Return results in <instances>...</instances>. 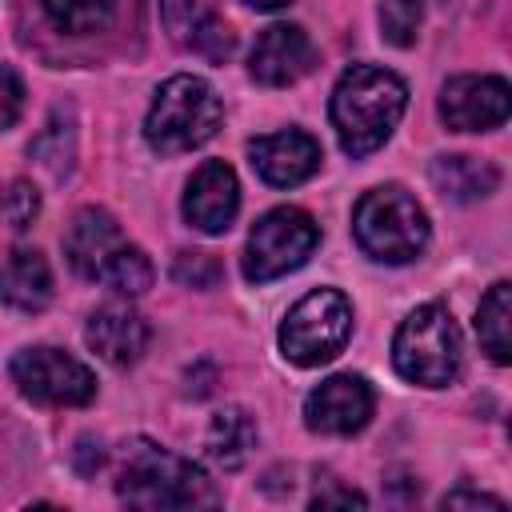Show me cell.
I'll use <instances>...</instances> for the list:
<instances>
[{"instance_id": "cell-19", "label": "cell", "mask_w": 512, "mask_h": 512, "mask_svg": "<svg viewBox=\"0 0 512 512\" xmlns=\"http://www.w3.org/2000/svg\"><path fill=\"white\" fill-rule=\"evenodd\" d=\"M512 284L508 280H496L480 308H476V336H480V348L488 352L492 364H508L512 360Z\"/></svg>"}, {"instance_id": "cell-24", "label": "cell", "mask_w": 512, "mask_h": 512, "mask_svg": "<svg viewBox=\"0 0 512 512\" xmlns=\"http://www.w3.org/2000/svg\"><path fill=\"white\" fill-rule=\"evenodd\" d=\"M160 16H164V28L172 32V40H176V44H188V36H192L204 20H212V16H220V12H216L212 0H160Z\"/></svg>"}, {"instance_id": "cell-20", "label": "cell", "mask_w": 512, "mask_h": 512, "mask_svg": "<svg viewBox=\"0 0 512 512\" xmlns=\"http://www.w3.org/2000/svg\"><path fill=\"white\" fill-rule=\"evenodd\" d=\"M72 152H76L72 120H68V112H64V108H56V112H52V120L44 124V132L28 144V156L60 180V176H68V168H72Z\"/></svg>"}, {"instance_id": "cell-28", "label": "cell", "mask_w": 512, "mask_h": 512, "mask_svg": "<svg viewBox=\"0 0 512 512\" xmlns=\"http://www.w3.org/2000/svg\"><path fill=\"white\" fill-rule=\"evenodd\" d=\"M460 504H468V508H476V504L504 508V500H500V496H484V492H472V488H456V492H448V496L440 500V508H460Z\"/></svg>"}, {"instance_id": "cell-26", "label": "cell", "mask_w": 512, "mask_h": 512, "mask_svg": "<svg viewBox=\"0 0 512 512\" xmlns=\"http://www.w3.org/2000/svg\"><path fill=\"white\" fill-rule=\"evenodd\" d=\"M24 116V80L12 64H0V132Z\"/></svg>"}, {"instance_id": "cell-17", "label": "cell", "mask_w": 512, "mask_h": 512, "mask_svg": "<svg viewBox=\"0 0 512 512\" xmlns=\"http://www.w3.org/2000/svg\"><path fill=\"white\" fill-rule=\"evenodd\" d=\"M428 176H432V188L444 200H456V204L484 200L500 184V168L488 164V160H476V156H436Z\"/></svg>"}, {"instance_id": "cell-10", "label": "cell", "mask_w": 512, "mask_h": 512, "mask_svg": "<svg viewBox=\"0 0 512 512\" xmlns=\"http://www.w3.org/2000/svg\"><path fill=\"white\" fill-rule=\"evenodd\" d=\"M376 412V392L360 372H336L304 396V424L320 436H356Z\"/></svg>"}, {"instance_id": "cell-14", "label": "cell", "mask_w": 512, "mask_h": 512, "mask_svg": "<svg viewBox=\"0 0 512 512\" xmlns=\"http://www.w3.org/2000/svg\"><path fill=\"white\" fill-rule=\"evenodd\" d=\"M248 160L264 184L292 188V184H304L308 176H316L324 152H320V140L312 132L284 128V132H268V136L248 140Z\"/></svg>"}, {"instance_id": "cell-11", "label": "cell", "mask_w": 512, "mask_h": 512, "mask_svg": "<svg viewBox=\"0 0 512 512\" xmlns=\"http://www.w3.org/2000/svg\"><path fill=\"white\" fill-rule=\"evenodd\" d=\"M440 120L452 132H492L512 112V92L504 76H452L440 88Z\"/></svg>"}, {"instance_id": "cell-15", "label": "cell", "mask_w": 512, "mask_h": 512, "mask_svg": "<svg viewBox=\"0 0 512 512\" xmlns=\"http://www.w3.org/2000/svg\"><path fill=\"white\" fill-rule=\"evenodd\" d=\"M84 340H88V348H92L104 364H112V368H132V364L148 352L152 328H148V320H144L132 304L112 300V304H100V308L88 316Z\"/></svg>"}, {"instance_id": "cell-18", "label": "cell", "mask_w": 512, "mask_h": 512, "mask_svg": "<svg viewBox=\"0 0 512 512\" xmlns=\"http://www.w3.org/2000/svg\"><path fill=\"white\" fill-rule=\"evenodd\" d=\"M256 436H260V432H256L252 412L240 408V404H228V408H220V412L212 416V424H208V436H204L208 460H212L216 468H224V472H236V468L252 456Z\"/></svg>"}, {"instance_id": "cell-25", "label": "cell", "mask_w": 512, "mask_h": 512, "mask_svg": "<svg viewBox=\"0 0 512 512\" xmlns=\"http://www.w3.org/2000/svg\"><path fill=\"white\" fill-rule=\"evenodd\" d=\"M220 276H224V268H220V260H216L212 252L184 248V252H176V260H172V280L184 284V288H200V292H204V288H216Z\"/></svg>"}, {"instance_id": "cell-16", "label": "cell", "mask_w": 512, "mask_h": 512, "mask_svg": "<svg viewBox=\"0 0 512 512\" xmlns=\"http://www.w3.org/2000/svg\"><path fill=\"white\" fill-rule=\"evenodd\" d=\"M0 300L12 312H44L52 304V268L40 248H12L0 264Z\"/></svg>"}, {"instance_id": "cell-7", "label": "cell", "mask_w": 512, "mask_h": 512, "mask_svg": "<svg viewBox=\"0 0 512 512\" xmlns=\"http://www.w3.org/2000/svg\"><path fill=\"white\" fill-rule=\"evenodd\" d=\"M352 300L340 288H312L280 320V356L296 368H320L352 340Z\"/></svg>"}, {"instance_id": "cell-8", "label": "cell", "mask_w": 512, "mask_h": 512, "mask_svg": "<svg viewBox=\"0 0 512 512\" xmlns=\"http://www.w3.org/2000/svg\"><path fill=\"white\" fill-rule=\"evenodd\" d=\"M316 244H320V224L304 208H296V204L268 208L248 232L240 272L248 284L280 280V276L304 268L308 256L316 252Z\"/></svg>"}, {"instance_id": "cell-5", "label": "cell", "mask_w": 512, "mask_h": 512, "mask_svg": "<svg viewBox=\"0 0 512 512\" xmlns=\"http://www.w3.org/2000/svg\"><path fill=\"white\" fill-rule=\"evenodd\" d=\"M428 212L404 184L368 188L352 208V236L380 264H412L428 244Z\"/></svg>"}, {"instance_id": "cell-12", "label": "cell", "mask_w": 512, "mask_h": 512, "mask_svg": "<svg viewBox=\"0 0 512 512\" xmlns=\"http://www.w3.org/2000/svg\"><path fill=\"white\" fill-rule=\"evenodd\" d=\"M316 68V44L300 24H268L248 56V72L264 88H288Z\"/></svg>"}, {"instance_id": "cell-2", "label": "cell", "mask_w": 512, "mask_h": 512, "mask_svg": "<svg viewBox=\"0 0 512 512\" xmlns=\"http://www.w3.org/2000/svg\"><path fill=\"white\" fill-rule=\"evenodd\" d=\"M116 496L128 508L160 512V508H212L220 504L208 472L148 436H132L116 456Z\"/></svg>"}, {"instance_id": "cell-3", "label": "cell", "mask_w": 512, "mask_h": 512, "mask_svg": "<svg viewBox=\"0 0 512 512\" xmlns=\"http://www.w3.org/2000/svg\"><path fill=\"white\" fill-rule=\"evenodd\" d=\"M64 256L76 276L104 284L120 296H140L156 280L148 252L120 232V224L108 208H96V204H88L72 216V224L64 232Z\"/></svg>"}, {"instance_id": "cell-13", "label": "cell", "mask_w": 512, "mask_h": 512, "mask_svg": "<svg viewBox=\"0 0 512 512\" xmlns=\"http://www.w3.org/2000/svg\"><path fill=\"white\" fill-rule=\"evenodd\" d=\"M184 220L204 232V236H224L240 212V180L224 160H204L188 188H184V204H180Z\"/></svg>"}, {"instance_id": "cell-6", "label": "cell", "mask_w": 512, "mask_h": 512, "mask_svg": "<svg viewBox=\"0 0 512 512\" xmlns=\"http://www.w3.org/2000/svg\"><path fill=\"white\" fill-rule=\"evenodd\" d=\"M392 368L420 388H448L464 368V336L444 304L412 308L392 336Z\"/></svg>"}, {"instance_id": "cell-21", "label": "cell", "mask_w": 512, "mask_h": 512, "mask_svg": "<svg viewBox=\"0 0 512 512\" xmlns=\"http://www.w3.org/2000/svg\"><path fill=\"white\" fill-rule=\"evenodd\" d=\"M48 20L68 32V36H88V32H100L112 16V0H40Z\"/></svg>"}, {"instance_id": "cell-22", "label": "cell", "mask_w": 512, "mask_h": 512, "mask_svg": "<svg viewBox=\"0 0 512 512\" xmlns=\"http://www.w3.org/2000/svg\"><path fill=\"white\" fill-rule=\"evenodd\" d=\"M376 20H380V36L392 48H412L424 24V0H384Z\"/></svg>"}, {"instance_id": "cell-4", "label": "cell", "mask_w": 512, "mask_h": 512, "mask_svg": "<svg viewBox=\"0 0 512 512\" xmlns=\"http://www.w3.org/2000/svg\"><path fill=\"white\" fill-rule=\"evenodd\" d=\"M220 124H224V104L216 88L204 76L176 72L152 96V108L144 116V140L156 156H180L208 144L220 132Z\"/></svg>"}, {"instance_id": "cell-29", "label": "cell", "mask_w": 512, "mask_h": 512, "mask_svg": "<svg viewBox=\"0 0 512 512\" xmlns=\"http://www.w3.org/2000/svg\"><path fill=\"white\" fill-rule=\"evenodd\" d=\"M248 8H256V12H280V8H288L292 0H244Z\"/></svg>"}, {"instance_id": "cell-1", "label": "cell", "mask_w": 512, "mask_h": 512, "mask_svg": "<svg viewBox=\"0 0 512 512\" xmlns=\"http://www.w3.org/2000/svg\"><path fill=\"white\" fill-rule=\"evenodd\" d=\"M404 108H408V84L392 68H380V64L344 68L328 100V116L344 156L364 160L376 148H384Z\"/></svg>"}, {"instance_id": "cell-9", "label": "cell", "mask_w": 512, "mask_h": 512, "mask_svg": "<svg viewBox=\"0 0 512 512\" xmlns=\"http://www.w3.org/2000/svg\"><path fill=\"white\" fill-rule=\"evenodd\" d=\"M8 372H12L16 392L40 408H84L96 400V372L72 352L52 348V344L20 348Z\"/></svg>"}, {"instance_id": "cell-23", "label": "cell", "mask_w": 512, "mask_h": 512, "mask_svg": "<svg viewBox=\"0 0 512 512\" xmlns=\"http://www.w3.org/2000/svg\"><path fill=\"white\" fill-rule=\"evenodd\" d=\"M36 216H40V192H36L32 180H12V184L0 188V220L12 232L32 228Z\"/></svg>"}, {"instance_id": "cell-27", "label": "cell", "mask_w": 512, "mask_h": 512, "mask_svg": "<svg viewBox=\"0 0 512 512\" xmlns=\"http://www.w3.org/2000/svg\"><path fill=\"white\" fill-rule=\"evenodd\" d=\"M332 504H344V508H364L368 500L352 488H328V492H316L312 496V508H332Z\"/></svg>"}]
</instances>
